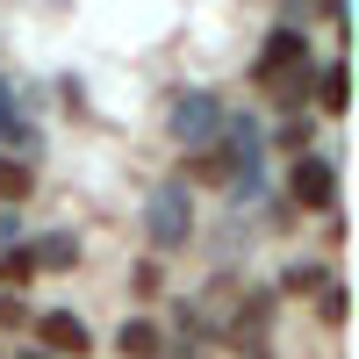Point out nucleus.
Wrapping results in <instances>:
<instances>
[{
  "mask_svg": "<svg viewBox=\"0 0 359 359\" xmlns=\"http://www.w3.org/2000/svg\"><path fill=\"white\" fill-rule=\"evenodd\" d=\"M144 230H151V245H158V252H180V245L194 237V201H187V180H158V187H151Z\"/></svg>",
  "mask_w": 359,
  "mask_h": 359,
  "instance_id": "f257e3e1",
  "label": "nucleus"
},
{
  "mask_svg": "<svg viewBox=\"0 0 359 359\" xmlns=\"http://www.w3.org/2000/svg\"><path fill=\"white\" fill-rule=\"evenodd\" d=\"M287 194H294V208H309V216H331V208H338V165L302 151L287 165Z\"/></svg>",
  "mask_w": 359,
  "mask_h": 359,
  "instance_id": "f03ea898",
  "label": "nucleus"
},
{
  "mask_svg": "<svg viewBox=\"0 0 359 359\" xmlns=\"http://www.w3.org/2000/svg\"><path fill=\"white\" fill-rule=\"evenodd\" d=\"M180 144H194V151H208V144H216V130H223V108H216V94H180L172 101V123H165Z\"/></svg>",
  "mask_w": 359,
  "mask_h": 359,
  "instance_id": "7ed1b4c3",
  "label": "nucleus"
},
{
  "mask_svg": "<svg viewBox=\"0 0 359 359\" xmlns=\"http://www.w3.org/2000/svg\"><path fill=\"white\" fill-rule=\"evenodd\" d=\"M36 338H43L50 359H86V352H94V331H86L72 309H43L36 316Z\"/></svg>",
  "mask_w": 359,
  "mask_h": 359,
  "instance_id": "20e7f679",
  "label": "nucleus"
},
{
  "mask_svg": "<svg viewBox=\"0 0 359 359\" xmlns=\"http://www.w3.org/2000/svg\"><path fill=\"white\" fill-rule=\"evenodd\" d=\"M302 57H309V43H302V29H287V22H280L273 36H266V50H259V65H252V72H259L266 86H273V79H287L294 65H302Z\"/></svg>",
  "mask_w": 359,
  "mask_h": 359,
  "instance_id": "39448f33",
  "label": "nucleus"
},
{
  "mask_svg": "<svg viewBox=\"0 0 359 359\" xmlns=\"http://www.w3.org/2000/svg\"><path fill=\"white\" fill-rule=\"evenodd\" d=\"M115 352H123V359H165V331L151 316H130L123 331H115Z\"/></svg>",
  "mask_w": 359,
  "mask_h": 359,
  "instance_id": "423d86ee",
  "label": "nucleus"
},
{
  "mask_svg": "<svg viewBox=\"0 0 359 359\" xmlns=\"http://www.w3.org/2000/svg\"><path fill=\"white\" fill-rule=\"evenodd\" d=\"M29 259H36V266H72V259H79V237H65V230H50L43 245H29Z\"/></svg>",
  "mask_w": 359,
  "mask_h": 359,
  "instance_id": "0eeeda50",
  "label": "nucleus"
},
{
  "mask_svg": "<svg viewBox=\"0 0 359 359\" xmlns=\"http://www.w3.org/2000/svg\"><path fill=\"white\" fill-rule=\"evenodd\" d=\"M309 287L323 294V287H331V273H323V266H302V259H294L287 273H280V294H309Z\"/></svg>",
  "mask_w": 359,
  "mask_h": 359,
  "instance_id": "6e6552de",
  "label": "nucleus"
},
{
  "mask_svg": "<svg viewBox=\"0 0 359 359\" xmlns=\"http://www.w3.org/2000/svg\"><path fill=\"white\" fill-rule=\"evenodd\" d=\"M316 101L331 108V115H345V57H331V65H323V86H316Z\"/></svg>",
  "mask_w": 359,
  "mask_h": 359,
  "instance_id": "1a4fd4ad",
  "label": "nucleus"
},
{
  "mask_svg": "<svg viewBox=\"0 0 359 359\" xmlns=\"http://www.w3.org/2000/svg\"><path fill=\"white\" fill-rule=\"evenodd\" d=\"M15 137H29V123H22V108L8 101V86H0V144H15Z\"/></svg>",
  "mask_w": 359,
  "mask_h": 359,
  "instance_id": "9d476101",
  "label": "nucleus"
},
{
  "mask_svg": "<svg viewBox=\"0 0 359 359\" xmlns=\"http://www.w3.org/2000/svg\"><path fill=\"white\" fill-rule=\"evenodd\" d=\"M0 194H8V201H22V194H29V172H22L15 158H0Z\"/></svg>",
  "mask_w": 359,
  "mask_h": 359,
  "instance_id": "9b49d317",
  "label": "nucleus"
},
{
  "mask_svg": "<svg viewBox=\"0 0 359 359\" xmlns=\"http://www.w3.org/2000/svg\"><path fill=\"white\" fill-rule=\"evenodd\" d=\"M29 273H36V259H29V245H22V252H8V259H0V280H29Z\"/></svg>",
  "mask_w": 359,
  "mask_h": 359,
  "instance_id": "f8f14e48",
  "label": "nucleus"
},
{
  "mask_svg": "<svg viewBox=\"0 0 359 359\" xmlns=\"http://www.w3.org/2000/svg\"><path fill=\"white\" fill-rule=\"evenodd\" d=\"M316 309H323V323H345V280L323 287V302H316Z\"/></svg>",
  "mask_w": 359,
  "mask_h": 359,
  "instance_id": "ddd939ff",
  "label": "nucleus"
},
{
  "mask_svg": "<svg viewBox=\"0 0 359 359\" xmlns=\"http://www.w3.org/2000/svg\"><path fill=\"white\" fill-rule=\"evenodd\" d=\"M22 316H29V309H22V294H15V302H8V294H0V331H15Z\"/></svg>",
  "mask_w": 359,
  "mask_h": 359,
  "instance_id": "4468645a",
  "label": "nucleus"
},
{
  "mask_svg": "<svg viewBox=\"0 0 359 359\" xmlns=\"http://www.w3.org/2000/svg\"><path fill=\"white\" fill-rule=\"evenodd\" d=\"M252 359H266V345H252Z\"/></svg>",
  "mask_w": 359,
  "mask_h": 359,
  "instance_id": "2eb2a0df",
  "label": "nucleus"
},
{
  "mask_svg": "<svg viewBox=\"0 0 359 359\" xmlns=\"http://www.w3.org/2000/svg\"><path fill=\"white\" fill-rule=\"evenodd\" d=\"M22 359H43V352H22Z\"/></svg>",
  "mask_w": 359,
  "mask_h": 359,
  "instance_id": "dca6fc26",
  "label": "nucleus"
}]
</instances>
